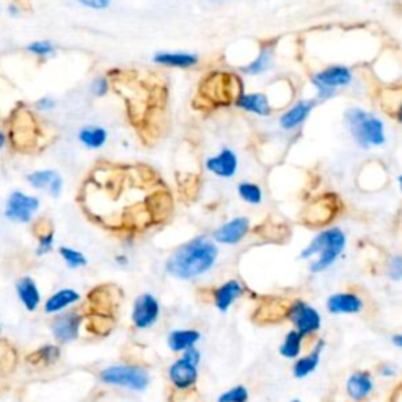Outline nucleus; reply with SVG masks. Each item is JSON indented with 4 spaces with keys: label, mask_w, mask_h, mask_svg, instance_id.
<instances>
[{
    "label": "nucleus",
    "mask_w": 402,
    "mask_h": 402,
    "mask_svg": "<svg viewBox=\"0 0 402 402\" xmlns=\"http://www.w3.org/2000/svg\"><path fill=\"white\" fill-rule=\"evenodd\" d=\"M152 62L168 68L189 69L199 65L200 57L192 52H157L152 57Z\"/></svg>",
    "instance_id": "obj_21"
},
{
    "label": "nucleus",
    "mask_w": 402,
    "mask_h": 402,
    "mask_svg": "<svg viewBox=\"0 0 402 402\" xmlns=\"http://www.w3.org/2000/svg\"><path fill=\"white\" fill-rule=\"evenodd\" d=\"M303 340L305 338L301 333H297L294 329L289 330L288 333L285 335L282 344H280V349H278L280 355L288 360L299 359L303 349Z\"/></svg>",
    "instance_id": "obj_26"
},
{
    "label": "nucleus",
    "mask_w": 402,
    "mask_h": 402,
    "mask_svg": "<svg viewBox=\"0 0 402 402\" xmlns=\"http://www.w3.org/2000/svg\"><path fill=\"white\" fill-rule=\"evenodd\" d=\"M108 88H110V85H108V80L106 78H102V76H99V78H96V79H93L92 85H90L92 93L98 98L106 96V94L108 93Z\"/></svg>",
    "instance_id": "obj_33"
},
{
    "label": "nucleus",
    "mask_w": 402,
    "mask_h": 402,
    "mask_svg": "<svg viewBox=\"0 0 402 402\" xmlns=\"http://www.w3.org/2000/svg\"><path fill=\"white\" fill-rule=\"evenodd\" d=\"M317 101L315 99H301L294 106L289 107L282 117H280V127L285 131H294L299 126L305 123V120L310 117L313 108L316 107Z\"/></svg>",
    "instance_id": "obj_16"
},
{
    "label": "nucleus",
    "mask_w": 402,
    "mask_h": 402,
    "mask_svg": "<svg viewBox=\"0 0 402 402\" xmlns=\"http://www.w3.org/2000/svg\"><path fill=\"white\" fill-rule=\"evenodd\" d=\"M27 49H29V52L35 54L38 57H50L55 54V46L52 41H34L29 44Z\"/></svg>",
    "instance_id": "obj_31"
},
{
    "label": "nucleus",
    "mask_w": 402,
    "mask_h": 402,
    "mask_svg": "<svg viewBox=\"0 0 402 402\" xmlns=\"http://www.w3.org/2000/svg\"><path fill=\"white\" fill-rule=\"evenodd\" d=\"M219 258V247L206 236L190 239L170 254L165 272L176 280H195L208 273Z\"/></svg>",
    "instance_id": "obj_1"
},
{
    "label": "nucleus",
    "mask_w": 402,
    "mask_h": 402,
    "mask_svg": "<svg viewBox=\"0 0 402 402\" xmlns=\"http://www.w3.org/2000/svg\"><path fill=\"white\" fill-rule=\"evenodd\" d=\"M273 63V50L269 46H263L259 49L258 55L254 57V60L248 63L244 68L241 69L242 73L247 76H261L266 71H269V68Z\"/></svg>",
    "instance_id": "obj_25"
},
{
    "label": "nucleus",
    "mask_w": 402,
    "mask_h": 402,
    "mask_svg": "<svg viewBox=\"0 0 402 402\" xmlns=\"http://www.w3.org/2000/svg\"><path fill=\"white\" fill-rule=\"evenodd\" d=\"M182 359L184 360H187L192 363V365L195 366H199L200 365V361H201V352L196 347H190L187 350H184L182 352Z\"/></svg>",
    "instance_id": "obj_36"
},
{
    "label": "nucleus",
    "mask_w": 402,
    "mask_h": 402,
    "mask_svg": "<svg viewBox=\"0 0 402 402\" xmlns=\"http://www.w3.org/2000/svg\"><path fill=\"white\" fill-rule=\"evenodd\" d=\"M79 301H80V294L78 291H74L71 288L60 289L59 292H55L54 296H50L48 299V302L44 303V311H46L48 315H55V313L66 310L71 305L78 303Z\"/></svg>",
    "instance_id": "obj_22"
},
{
    "label": "nucleus",
    "mask_w": 402,
    "mask_h": 402,
    "mask_svg": "<svg viewBox=\"0 0 402 402\" xmlns=\"http://www.w3.org/2000/svg\"><path fill=\"white\" fill-rule=\"evenodd\" d=\"M102 384L126 388L131 392H145L151 384L150 373L138 365H113L99 373Z\"/></svg>",
    "instance_id": "obj_4"
},
{
    "label": "nucleus",
    "mask_w": 402,
    "mask_h": 402,
    "mask_svg": "<svg viewBox=\"0 0 402 402\" xmlns=\"http://www.w3.org/2000/svg\"><path fill=\"white\" fill-rule=\"evenodd\" d=\"M234 104L241 110L258 115V117H271L272 104L266 93H239Z\"/></svg>",
    "instance_id": "obj_18"
},
{
    "label": "nucleus",
    "mask_w": 402,
    "mask_h": 402,
    "mask_svg": "<svg viewBox=\"0 0 402 402\" xmlns=\"http://www.w3.org/2000/svg\"><path fill=\"white\" fill-rule=\"evenodd\" d=\"M5 142H6V137H5V134H3V132H0V148H3Z\"/></svg>",
    "instance_id": "obj_42"
},
{
    "label": "nucleus",
    "mask_w": 402,
    "mask_h": 402,
    "mask_svg": "<svg viewBox=\"0 0 402 402\" xmlns=\"http://www.w3.org/2000/svg\"><path fill=\"white\" fill-rule=\"evenodd\" d=\"M248 399H250L248 388L245 385H236L223 392L217 402H248Z\"/></svg>",
    "instance_id": "obj_30"
},
{
    "label": "nucleus",
    "mask_w": 402,
    "mask_h": 402,
    "mask_svg": "<svg viewBox=\"0 0 402 402\" xmlns=\"http://www.w3.org/2000/svg\"><path fill=\"white\" fill-rule=\"evenodd\" d=\"M108 132L102 126H85L79 131L80 143L88 150H99L107 143Z\"/></svg>",
    "instance_id": "obj_24"
},
{
    "label": "nucleus",
    "mask_w": 402,
    "mask_h": 402,
    "mask_svg": "<svg viewBox=\"0 0 402 402\" xmlns=\"http://www.w3.org/2000/svg\"><path fill=\"white\" fill-rule=\"evenodd\" d=\"M8 13H10V15H11L13 17H16V16H19V13H21V11H19V6L10 5V6H8Z\"/></svg>",
    "instance_id": "obj_41"
},
{
    "label": "nucleus",
    "mask_w": 402,
    "mask_h": 402,
    "mask_svg": "<svg viewBox=\"0 0 402 402\" xmlns=\"http://www.w3.org/2000/svg\"><path fill=\"white\" fill-rule=\"evenodd\" d=\"M54 248V233L48 231L43 236H40V242H38V248H36V254H46Z\"/></svg>",
    "instance_id": "obj_32"
},
{
    "label": "nucleus",
    "mask_w": 402,
    "mask_h": 402,
    "mask_svg": "<svg viewBox=\"0 0 402 402\" xmlns=\"http://www.w3.org/2000/svg\"><path fill=\"white\" fill-rule=\"evenodd\" d=\"M379 374H380L384 379L394 378V375L398 374V368H396V365H393V363H385V365H382V366L379 368Z\"/></svg>",
    "instance_id": "obj_37"
},
{
    "label": "nucleus",
    "mask_w": 402,
    "mask_h": 402,
    "mask_svg": "<svg viewBox=\"0 0 402 402\" xmlns=\"http://www.w3.org/2000/svg\"><path fill=\"white\" fill-rule=\"evenodd\" d=\"M238 194L248 204H259L263 201V190L258 184L250 181H242L238 186Z\"/></svg>",
    "instance_id": "obj_28"
},
{
    "label": "nucleus",
    "mask_w": 402,
    "mask_h": 402,
    "mask_svg": "<svg viewBox=\"0 0 402 402\" xmlns=\"http://www.w3.org/2000/svg\"><path fill=\"white\" fill-rule=\"evenodd\" d=\"M248 231H250V220L247 217H234L215 229L214 242L223 245H236L244 241Z\"/></svg>",
    "instance_id": "obj_11"
},
{
    "label": "nucleus",
    "mask_w": 402,
    "mask_h": 402,
    "mask_svg": "<svg viewBox=\"0 0 402 402\" xmlns=\"http://www.w3.org/2000/svg\"><path fill=\"white\" fill-rule=\"evenodd\" d=\"M201 340V333L195 329H178L171 330L167 336V344L173 352H184L190 347H195Z\"/></svg>",
    "instance_id": "obj_20"
},
{
    "label": "nucleus",
    "mask_w": 402,
    "mask_h": 402,
    "mask_svg": "<svg viewBox=\"0 0 402 402\" xmlns=\"http://www.w3.org/2000/svg\"><path fill=\"white\" fill-rule=\"evenodd\" d=\"M363 308L365 302L357 292H336L327 299L330 315H359Z\"/></svg>",
    "instance_id": "obj_14"
},
{
    "label": "nucleus",
    "mask_w": 402,
    "mask_h": 402,
    "mask_svg": "<svg viewBox=\"0 0 402 402\" xmlns=\"http://www.w3.org/2000/svg\"><path fill=\"white\" fill-rule=\"evenodd\" d=\"M82 322H84V316L78 311L63 313L50 322V330L59 343H71L79 338Z\"/></svg>",
    "instance_id": "obj_10"
},
{
    "label": "nucleus",
    "mask_w": 402,
    "mask_h": 402,
    "mask_svg": "<svg viewBox=\"0 0 402 402\" xmlns=\"http://www.w3.org/2000/svg\"><path fill=\"white\" fill-rule=\"evenodd\" d=\"M392 343H393L394 346H396L398 349H401V347H402V333H394V335L392 336Z\"/></svg>",
    "instance_id": "obj_39"
},
{
    "label": "nucleus",
    "mask_w": 402,
    "mask_h": 402,
    "mask_svg": "<svg viewBox=\"0 0 402 402\" xmlns=\"http://www.w3.org/2000/svg\"><path fill=\"white\" fill-rule=\"evenodd\" d=\"M291 402H302V401H299V399H294V401H291Z\"/></svg>",
    "instance_id": "obj_43"
},
{
    "label": "nucleus",
    "mask_w": 402,
    "mask_h": 402,
    "mask_svg": "<svg viewBox=\"0 0 402 402\" xmlns=\"http://www.w3.org/2000/svg\"><path fill=\"white\" fill-rule=\"evenodd\" d=\"M59 359H60V349L57 346H52V344H48V346L35 350V352L29 357V361L35 363V365L49 366L54 365Z\"/></svg>",
    "instance_id": "obj_27"
},
{
    "label": "nucleus",
    "mask_w": 402,
    "mask_h": 402,
    "mask_svg": "<svg viewBox=\"0 0 402 402\" xmlns=\"http://www.w3.org/2000/svg\"><path fill=\"white\" fill-rule=\"evenodd\" d=\"M352 71L344 65H333L316 73L311 78V84L317 92V101L331 99L340 88L352 84Z\"/></svg>",
    "instance_id": "obj_5"
},
{
    "label": "nucleus",
    "mask_w": 402,
    "mask_h": 402,
    "mask_svg": "<svg viewBox=\"0 0 402 402\" xmlns=\"http://www.w3.org/2000/svg\"><path fill=\"white\" fill-rule=\"evenodd\" d=\"M346 234H344L341 228H327L316 234L310 244L303 248L301 253V259H311L313 257H317L310 264V272H325L341 257L344 248H346Z\"/></svg>",
    "instance_id": "obj_2"
},
{
    "label": "nucleus",
    "mask_w": 402,
    "mask_h": 402,
    "mask_svg": "<svg viewBox=\"0 0 402 402\" xmlns=\"http://www.w3.org/2000/svg\"><path fill=\"white\" fill-rule=\"evenodd\" d=\"M60 257L65 261L69 269H80V267H85L88 264L85 254L79 250H74L71 247H62Z\"/></svg>",
    "instance_id": "obj_29"
},
{
    "label": "nucleus",
    "mask_w": 402,
    "mask_h": 402,
    "mask_svg": "<svg viewBox=\"0 0 402 402\" xmlns=\"http://www.w3.org/2000/svg\"><path fill=\"white\" fill-rule=\"evenodd\" d=\"M286 317L297 333H301L303 338L316 335L322 327L321 313L302 299H296L289 303L286 310Z\"/></svg>",
    "instance_id": "obj_6"
},
{
    "label": "nucleus",
    "mask_w": 402,
    "mask_h": 402,
    "mask_svg": "<svg viewBox=\"0 0 402 402\" xmlns=\"http://www.w3.org/2000/svg\"><path fill=\"white\" fill-rule=\"evenodd\" d=\"M325 346H327L325 340H317L315 344H313V349L310 350V354L296 359L294 366H292V374H294L296 379H305L316 371L319 363H321V357H322Z\"/></svg>",
    "instance_id": "obj_17"
},
{
    "label": "nucleus",
    "mask_w": 402,
    "mask_h": 402,
    "mask_svg": "<svg viewBox=\"0 0 402 402\" xmlns=\"http://www.w3.org/2000/svg\"><path fill=\"white\" fill-rule=\"evenodd\" d=\"M346 393L354 402H365L374 393L373 374L366 369L352 373L346 380Z\"/></svg>",
    "instance_id": "obj_12"
},
{
    "label": "nucleus",
    "mask_w": 402,
    "mask_h": 402,
    "mask_svg": "<svg viewBox=\"0 0 402 402\" xmlns=\"http://www.w3.org/2000/svg\"><path fill=\"white\" fill-rule=\"evenodd\" d=\"M388 275L394 282H401L402 278V258L399 254H394L390 259V266H388Z\"/></svg>",
    "instance_id": "obj_34"
},
{
    "label": "nucleus",
    "mask_w": 402,
    "mask_h": 402,
    "mask_svg": "<svg viewBox=\"0 0 402 402\" xmlns=\"http://www.w3.org/2000/svg\"><path fill=\"white\" fill-rule=\"evenodd\" d=\"M36 107L40 108V110H52V108L55 107V99L50 96H44L41 99H38Z\"/></svg>",
    "instance_id": "obj_38"
},
{
    "label": "nucleus",
    "mask_w": 402,
    "mask_h": 402,
    "mask_svg": "<svg viewBox=\"0 0 402 402\" xmlns=\"http://www.w3.org/2000/svg\"><path fill=\"white\" fill-rule=\"evenodd\" d=\"M245 291V286L239 280H228V282L217 286L213 291V302L215 308L220 313H228L238 299L244 297Z\"/></svg>",
    "instance_id": "obj_13"
},
{
    "label": "nucleus",
    "mask_w": 402,
    "mask_h": 402,
    "mask_svg": "<svg viewBox=\"0 0 402 402\" xmlns=\"http://www.w3.org/2000/svg\"><path fill=\"white\" fill-rule=\"evenodd\" d=\"M239 161L236 152L229 148H223L219 155L210 156L206 161V168L219 178H233L238 171Z\"/></svg>",
    "instance_id": "obj_15"
},
{
    "label": "nucleus",
    "mask_w": 402,
    "mask_h": 402,
    "mask_svg": "<svg viewBox=\"0 0 402 402\" xmlns=\"http://www.w3.org/2000/svg\"><path fill=\"white\" fill-rule=\"evenodd\" d=\"M38 208H40V200L36 196L16 190V192H13L8 196V201H6L5 217L13 222L27 223L31 220Z\"/></svg>",
    "instance_id": "obj_8"
},
{
    "label": "nucleus",
    "mask_w": 402,
    "mask_h": 402,
    "mask_svg": "<svg viewBox=\"0 0 402 402\" xmlns=\"http://www.w3.org/2000/svg\"><path fill=\"white\" fill-rule=\"evenodd\" d=\"M115 261H117V264L120 266H127V263H129V259H127V257H124V254H118V257H115Z\"/></svg>",
    "instance_id": "obj_40"
},
{
    "label": "nucleus",
    "mask_w": 402,
    "mask_h": 402,
    "mask_svg": "<svg viewBox=\"0 0 402 402\" xmlns=\"http://www.w3.org/2000/svg\"><path fill=\"white\" fill-rule=\"evenodd\" d=\"M199 366L181 359L175 360L168 368V380L178 392H190L199 384Z\"/></svg>",
    "instance_id": "obj_9"
},
{
    "label": "nucleus",
    "mask_w": 402,
    "mask_h": 402,
    "mask_svg": "<svg viewBox=\"0 0 402 402\" xmlns=\"http://www.w3.org/2000/svg\"><path fill=\"white\" fill-rule=\"evenodd\" d=\"M16 291L19 299H21V302L29 311H35L38 306H40L41 294L35 283V280H31L30 277L21 278L16 285Z\"/></svg>",
    "instance_id": "obj_23"
},
{
    "label": "nucleus",
    "mask_w": 402,
    "mask_h": 402,
    "mask_svg": "<svg viewBox=\"0 0 402 402\" xmlns=\"http://www.w3.org/2000/svg\"><path fill=\"white\" fill-rule=\"evenodd\" d=\"M344 120L349 127L350 136L360 148H375L387 142L385 124L380 118L371 112L363 110L360 107L347 108L344 113Z\"/></svg>",
    "instance_id": "obj_3"
},
{
    "label": "nucleus",
    "mask_w": 402,
    "mask_h": 402,
    "mask_svg": "<svg viewBox=\"0 0 402 402\" xmlns=\"http://www.w3.org/2000/svg\"><path fill=\"white\" fill-rule=\"evenodd\" d=\"M76 2L80 3L82 6H85V8L102 11V10H107L108 6H110L112 0H76Z\"/></svg>",
    "instance_id": "obj_35"
},
{
    "label": "nucleus",
    "mask_w": 402,
    "mask_h": 402,
    "mask_svg": "<svg viewBox=\"0 0 402 402\" xmlns=\"http://www.w3.org/2000/svg\"><path fill=\"white\" fill-rule=\"evenodd\" d=\"M161 317V303L152 294H142L138 296L132 305L131 319L134 327L137 330H148Z\"/></svg>",
    "instance_id": "obj_7"
},
{
    "label": "nucleus",
    "mask_w": 402,
    "mask_h": 402,
    "mask_svg": "<svg viewBox=\"0 0 402 402\" xmlns=\"http://www.w3.org/2000/svg\"><path fill=\"white\" fill-rule=\"evenodd\" d=\"M27 181L31 187L40 190H49L52 196H60L63 190V180L62 176L54 170H38L27 176Z\"/></svg>",
    "instance_id": "obj_19"
}]
</instances>
